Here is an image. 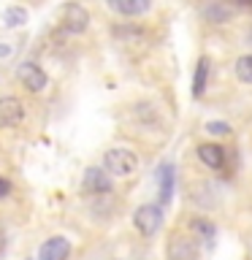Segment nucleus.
Segmentation results:
<instances>
[{
  "mask_svg": "<svg viewBox=\"0 0 252 260\" xmlns=\"http://www.w3.org/2000/svg\"><path fill=\"white\" fill-rule=\"evenodd\" d=\"M103 168L117 179H128L138 171V157L136 152H130L128 146H111L103 154Z\"/></svg>",
  "mask_w": 252,
  "mask_h": 260,
  "instance_id": "obj_1",
  "label": "nucleus"
},
{
  "mask_svg": "<svg viewBox=\"0 0 252 260\" xmlns=\"http://www.w3.org/2000/svg\"><path fill=\"white\" fill-rule=\"evenodd\" d=\"M57 16H60V27L68 30V32H76V36L89 27V11L79 3V0L62 3L60 11H57Z\"/></svg>",
  "mask_w": 252,
  "mask_h": 260,
  "instance_id": "obj_2",
  "label": "nucleus"
},
{
  "mask_svg": "<svg viewBox=\"0 0 252 260\" xmlns=\"http://www.w3.org/2000/svg\"><path fill=\"white\" fill-rule=\"evenodd\" d=\"M168 260H198L201 257V244L190 233H171L166 244Z\"/></svg>",
  "mask_w": 252,
  "mask_h": 260,
  "instance_id": "obj_3",
  "label": "nucleus"
},
{
  "mask_svg": "<svg viewBox=\"0 0 252 260\" xmlns=\"http://www.w3.org/2000/svg\"><path fill=\"white\" fill-rule=\"evenodd\" d=\"M133 225H136V231L141 233V236H154L160 231V225H163V209H160V203H144V206H138L133 211Z\"/></svg>",
  "mask_w": 252,
  "mask_h": 260,
  "instance_id": "obj_4",
  "label": "nucleus"
},
{
  "mask_svg": "<svg viewBox=\"0 0 252 260\" xmlns=\"http://www.w3.org/2000/svg\"><path fill=\"white\" fill-rule=\"evenodd\" d=\"M16 79H19V84L27 89V92H44V89L49 87V76H46V71L41 68L38 62H33V60H24L19 68H16Z\"/></svg>",
  "mask_w": 252,
  "mask_h": 260,
  "instance_id": "obj_5",
  "label": "nucleus"
},
{
  "mask_svg": "<svg viewBox=\"0 0 252 260\" xmlns=\"http://www.w3.org/2000/svg\"><path fill=\"white\" fill-rule=\"evenodd\" d=\"M24 119V103L14 95L0 98V127H19Z\"/></svg>",
  "mask_w": 252,
  "mask_h": 260,
  "instance_id": "obj_6",
  "label": "nucleus"
},
{
  "mask_svg": "<svg viewBox=\"0 0 252 260\" xmlns=\"http://www.w3.org/2000/svg\"><path fill=\"white\" fill-rule=\"evenodd\" d=\"M84 190L92 192V195H106L114 190V182H111V174L106 168H98V166H89L84 171Z\"/></svg>",
  "mask_w": 252,
  "mask_h": 260,
  "instance_id": "obj_7",
  "label": "nucleus"
},
{
  "mask_svg": "<svg viewBox=\"0 0 252 260\" xmlns=\"http://www.w3.org/2000/svg\"><path fill=\"white\" fill-rule=\"evenodd\" d=\"M68 255H71V241L65 236H52L38 249V260H68Z\"/></svg>",
  "mask_w": 252,
  "mask_h": 260,
  "instance_id": "obj_8",
  "label": "nucleus"
},
{
  "mask_svg": "<svg viewBox=\"0 0 252 260\" xmlns=\"http://www.w3.org/2000/svg\"><path fill=\"white\" fill-rule=\"evenodd\" d=\"M187 233H190L198 244H211L217 236V225L211 222L209 217H193L190 222H187Z\"/></svg>",
  "mask_w": 252,
  "mask_h": 260,
  "instance_id": "obj_9",
  "label": "nucleus"
},
{
  "mask_svg": "<svg viewBox=\"0 0 252 260\" xmlns=\"http://www.w3.org/2000/svg\"><path fill=\"white\" fill-rule=\"evenodd\" d=\"M198 160L211 171L225 168V149L219 144H198Z\"/></svg>",
  "mask_w": 252,
  "mask_h": 260,
  "instance_id": "obj_10",
  "label": "nucleus"
},
{
  "mask_svg": "<svg viewBox=\"0 0 252 260\" xmlns=\"http://www.w3.org/2000/svg\"><path fill=\"white\" fill-rule=\"evenodd\" d=\"M201 14H203V19L211 22V24H225V22H231L233 8H231V3H225V0H209V3L201 8Z\"/></svg>",
  "mask_w": 252,
  "mask_h": 260,
  "instance_id": "obj_11",
  "label": "nucleus"
},
{
  "mask_svg": "<svg viewBox=\"0 0 252 260\" xmlns=\"http://www.w3.org/2000/svg\"><path fill=\"white\" fill-rule=\"evenodd\" d=\"M106 3L119 16H144L152 8V0H106Z\"/></svg>",
  "mask_w": 252,
  "mask_h": 260,
  "instance_id": "obj_12",
  "label": "nucleus"
},
{
  "mask_svg": "<svg viewBox=\"0 0 252 260\" xmlns=\"http://www.w3.org/2000/svg\"><path fill=\"white\" fill-rule=\"evenodd\" d=\"M158 179H160V206H168L171 195H174V166H171V162H163Z\"/></svg>",
  "mask_w": 252,
  "mask_h": 260,
  "instance_id": "obj_13",
  "label": "nucleus"
},
{
  "mask_svg": "<svg viewBox=\"0 0 252 260\" xmlns=\"http://www.w3.org/2000/svg\"><path fill=\"white\" fill-rule=\"evenodd\" d=\"M209 57H201L198 65H195V76H193V95L201 98L206 92V84H209Z\"/></svg>",
  "mask_w": 252,
  "mask_h": 260,
  "instance_id": "obj_14",
  "label": "nucleus"
},
{
  "mask_svg": "<svg viewBox=\"0 0 252 260\" xmlns=\"http://www.w3.org/2000/svg\"><path fill=\"white\" fill-rule=\"evenodd\" d=\"M114 36H117L122 44H128V46H144L146 44V32L141 27H114Z\"/></svg>",
  "mask_w": 252,
  "mask_h": 260,
  "instance_id": "obj_15",
  "label": "nucleus"
},
{
  "mask_svg": "<svg viewBox=\"0 0 252 260\" xmlns=\"http://www.w3.org/2000/svg\"><path fill=\"white\" fill-rule=\"evenodd\" d=\"M3 24L6 27H24L27 24V11L22 6H8L3 11Z\"/></svg>",
  "mask_w": 252,
  "mask_h": 260,
  "instance_id": "obj_16",
  "label": "nucleus"
},
{
  "mask_svg": "<svg viewBox=\"0 0 252 260\" xmlns=\"http://www.w3.org/2000/svg\"><path fill=\"white\" fill-rule=\"evenodd\" d=\"M193 190H195V192H201V195H190L193 203H198L201 209H211V206L217 203V198H214V187H209L206 182H203V184H195Z\"/></svg>",
  "mask_w": 252,
  "mask_h": 260,
  "instance_id": "obj_17",
  "label": "nucleus"
},
{
  "mask_svg": "<svg viewBox=\"0 0 252 260\" xmlns=\"http://www.w3.org/2000/svg\"><path fill=\"white\" fill-rule=\"evenodd\" d=\"M236 71V79L244 81V84H252V54H241L233 65Z\"/></svg>",
  "mask_w": 252,
  "mask_h": 260,
  "instance_id": "obj_18",
  "label": "nucleus"
},
{
  "mask_svg": "<svg viewBox=\"0 0 252 260\" xmlns=\"http://www.w3.org/2000/svg\"><path fill=\"white\" fill-rule=\"evenodd\" d=\"M206 133L209 136H231V125L223 119H211V122H206Z\"/></svg>",
  "mask_w": 252,
  "mask_h": 260,
  "instance_id": "obj_19",
  "label": "nucleus"
},
{
  "mask_svg": "<svg viewBox=\"0 0 252 260\" xmlns=\"http://www.w3.org/2000/svg\"><path fill=\"white\" fill-rule=\"evenodd\" d=\"M8 195H11V182L6 176H0V201H6Z\"/></svg>",
  "mask_w": 252,
  "mask_h": 260,
  "instance_id": "obj_20",
  "label": "nucleus"
},
{
  "mask_svg": "<svg viewBox=\"0 0 252 260\" xmlns=\"http://www.w3.org/2000/svg\"><path fill=\"white\" fill-rule=\"evenodd\" d=\"M233 3H239V6H247V8H252V0H233Z\"/></svg>",
  "mask_w": 252,
  "mask_h": 260,
  "instance_id": "obj_21",
  "label": "nucleus"
}]
</instances>
